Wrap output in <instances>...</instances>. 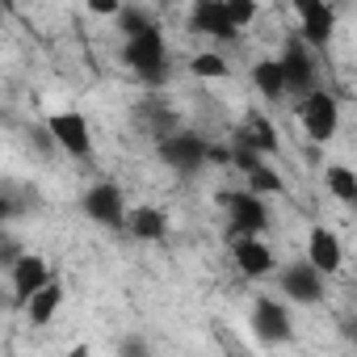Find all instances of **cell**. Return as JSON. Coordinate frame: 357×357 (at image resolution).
I'll use <instances>...</instances> for the list:
<instances>
[{
	"instance_id": "2",
	"label": "cell",
	"mask_w": 357,
	"mask_h": 357,
	"mask_svg": "<svg viewBox=\"0 0 357 357\" xmlns=\"http://www.w3.org/2000/svg\"><path fill=\"white\" fill-rule=\"evenodd\" d=\"M122 59H126V68L143 84H164V76H168V43H164L160 26L147 22V26L130 30L126 34V47H122Z\"/></svg>"
},
{
	"instance_id": "11",
	"label": "cell",
	"mask_w": 357,
	"mask_h": 357,
	"mask_svg": "<svg viewBox=\"0 0 357 357\" xmlns=\"http://www.w3.org/2000/svg\"><path fill=\"white\" fill-rule=\"evenodd\" d=\"M282 290L290 294V303H319L324 298V273L311 261H298L282 273Z\"/></svg>"
},
{
	"instance_id": "4",
	"label": "cell",
	"mask_w": 357,
	"mask_h": 357,
	"mask_svg": "<svg viewBox=\"0 0 357 357\" xmlns=\"http://www.w3.org/2000/svg\"><path fill=\"white\" fill-rule=\"evenodd\" d=\"M298 118H303V130L315 139V143H328L340 126V101L324 89H311L303 93V105H298Z\"/></svg>"
},
{
	"instance_id": "19",
	"label": "cell",
	"mask_w": 357,
	"mask_h": 357,
	"mask_svg": "<svg viewBox=\"0 0 357 357\" xmlns=\"http://www.w3.org/2000/svg\"><path fill=\"white\" fill-rule=\"evenodd\" d=\"M328 190H332L336 202H353V198H357V176H353V168L332 164V168H328Z\"/></svg>"
},
{
	"instance_id": "10",
	"label": "cell",
	"mask_w": 357,
	"mask_h": 357,
	"mask_svg": "<svg viewBox=\"0 0 357 357\" xmlns=\"http://www.w3.org/2000/svg\"><path fill=\"white\" fill-rule=\"evenodd\" d=\"M252 332H257V340H265V344H286L290 340V311L278 303V298H261L257 307H252Z\"/></svg>"
},
{
	"instance_id": "17",
	"label": "cell",
	"mask_w": 357,
	"mask_h": 357,
	"mask_svg": "<svg viewBox=\"0 0 357 357\" xmlns=\"http://www.w3.org/2000/svg\"><path fill=\"white\" fill-rule=\"evenodd\" d=\"M126 227H130V236L135 240H164L168 236V215L164 211H151V206H139V211H130L126 215Z\"/></svg>"
},
{
	"instance_id": "20",
	"label": "cell",
	"mask_w": 357,
	"mask_h": 357,
	"mask_svg": "<svg viewBox=\"0 0 357 357\" xmlns=\"http://www.w3.org/2000/svg\"><path fill=\"white\" fill-rule=\"evenodd\" d=\"M244 176H248V190H252V194H278V190H282V176H278L265 160H257Z\"/></svg>"
},
{
	"instance_id": "21",
	"label": "cell",
	"mask_w": 357,
	"mask_h": 357,
	"mask_svg": "<svg viewBox=\"0 0 357 357\" xmlns=\"http://www.w3.org/2000/svg\"><path fill=\"white\" fill-rule=\"evenodd\" d=\"M190 72H194L198 80H227V76H231V68H227L223 55H198V59L190 63Z\"/></svg>"
},
{
	"instance_id": "14",
	"label": "cell",
	"mask_w": 357,
	"mask_h": 357,
	"mask_svg": "<svg viewBox=\"0 0 357 357\" xmlns=\"http://www.w3.org/2000/svg\"><path fill=\"white\" fill-rule=\"evenodd\" d=\"M236 147H248V151H257V155L278 151V130H273V122H269L265 114L244 118V126H240V135H236Z\"/></svg>"
},
{
	"instance_id": "24",
	"label": "cell",
	"mask_w": 357,
	"mask_h": 357,
	"mask_svg": "<svg viewBox=\"0 0 357 357\" xmlns=\"http://www.w3.org/2000/svg\"><path fill=\"white\" fill-rule=\"evenodd\" d=\"M0 34H5V22H0Z\"/></svg>"
},
{
	"instance_id": "18",
	"label": "cell",
	"mask_w": 357,
	"mask_h": 357,
	"mask_svg": "<svg viewBox=\"0 0 357 357\" xmlns=\"http://www.w3.org/2000/svg\"><path fill=\"white\" fill-rule=\"evenodd\" d=\"M252 84H257V93H261L265 101H282V97H286L282 63H278V59H261V63L252 68Z\"/></svg>"
},
{
	"instance_id": "6",
	"label": "cell",
	"mask_w": 357,
	"mask_h": 357,
	"mask_svg": "<svg viewBox=\"0 0 357 357\" xmlns=\"http://www.w3.org/2000/svg\"><path fill=\"white\" fill-rule=\"evenodd\" d=\"M223 202H227V211H231V231H236V236H261V231L269 227L265 194L240 190V194H227Z\"/></svg>"
},
{
	"instance_id": "9",
	"label": "cell",
	"mask_w": 357,
	"mask_h": 357,
	"mask_svg": "<svg viewBox=\"0 0 357 357\" xmlns=\"http://www.w3.org/2000/svg\"><path fill=\"white\" fill-rule=\"evenodd\" d=\"M290 5L298 9L307 47H328V38L336 30V9L328 5V0H290Z\"/></svg>"
},
{
	"instance_id": "15",
	"label": "cell",
	"mask_w": 357,
	"mask_h": 357,
	"mask_svg": "<svg viewBox=\"0 0 357 357\" xmlns=\"http://www.w3.org/2000/svg\"><path fill=\"white\" fill-rule=\"evenodd\" d=\"M307 261H311L319 273H336V269H340V240H336L332 231L315 227L311 240H307Z\"/></svg>"
},
{
	"instance_id": "16",
	"label": "cell",
	"mask_w": 357,
	"mask_h": 357,
	"mask_svg": "<svg viewBox=\"0 0 357 357\" xmlns=\"http://www.w3.org/2000/svg\"><path fill=\"white\" fill-rule=\"evenodd\" d=\"M59 303H63V286H59L55 278H47V282L26 298V315H30L34 324H51L55 311H59Z\"/></svg>"
},
{
	"instance_id": "3",
	"label": "cell",
	"mask_w": 357,
	"mask_h": 357,
	"mask_svg": "<svg viewBox=\"0 0 357 357\" xmlns=\"http://www.w3.org/2000/svg\"><path fill=\"white\" fill-rule=\"evenodd\" d=\"M155 151H160V160H164L172 172H198V168L206 164L211 143H206L202 135H194V130H168V135H160Z\"/></svg>"
},
{
	"instance_id": "23",
	"label": "cell",
	"mask_w": 357,
	"mask_h": 357,
	"mask_svg": "<svg viewBox=\"0 0 357 357\" xmlns=\"http://www.w3.org/2000/svg\"><path fill=\"white\" fill-rule=\"evenodd\" d=\"M9 215H13V202H9L5 194H0V219H9Z\"/></svg>"
},
{
	"instance_id": "13",
	"label": "cell",
	"mask_w": 357,
	"mask_h": 357,
	"mask_svg": "<svg viewBox=\"0 0 357 357\" xmlns=\"http://www.w3.org/2000/svg\"><path fill=\"white\" fill-rule=\"evenodd\" d=\"M47 278H51V269H47L43 257H17V261H13V303L26 307V298H30Z\"/></svg>"
},
{
	"instance_id": "7",
	"label": "cell",
	"mask_w": 357,
	"mask_h": 357,
	"mask_svg": "<svg viewBox=\"0 0 357 357\" xmlns=\"http://www.w3.org/2000/svg\"><path fill=\"white\" fill-rule=\"evenodd\" d=\"M278 63H282V80H286L290 93H311V89H315V55L307 51V43L290 38V43L282 47Z\"/></svg>"
},
{
	"instance_id": "1",
	"label": "cell",
	"mask_w": 357,
	"mask_h": 357,
	"mask_svg": "<svg viewBox=\"0 0 357 357\" xmlns=\"http://www.w3.org/2000/svg\"><path fill=\"white\" fill-rule=\"evenodd\" d=\"M252 17H257V0H194L190 5V26L219 43L240 38Z\"/></svg>"
},
{
	"instance_id": "12",
	"label": "cell",
	"mask_w": 357,
	"mask_h": 357,
	"mask_svg": "<svg viewBox=\"0 0 357 357\" xmlns=\"http://www.w3.org/2000/svg\"><path fill=\"white\" fill-rule=\"evenodd\" d=\"M236 265H240L244 278H265L273 269V252L261 236H240L236 240Z\"/></svg>"
},
{
	"instance_id": "22",
	"label": "cell",
	"mask_w": 357,
	"mask_h": 357,
	"mask_svg": "<svg viewBox=\"0 0 357 357\" xmlns=\"http://www.w3.org/2000/svg\"><path fill=\"white\" fill-rule=\"evenodd\" d=\"M89 9L101 13V17H114V13L122 9V0H89Z\"/></svg>"
},
{
	"instance_id": "5",
	"label": "cell",
	"mask_w": 357,
	"mask_h": 357,
	"mask_svg": "<svg viewBox=\"0 0 357 357\" xmlns=\"http://www.w3.org/2000/svg\"><path fill=\"white\" fill-rule=\"evenodd\" d=\"M47 135L76 160H89L93 155V135H89V118L76 114V109H63V114H51L47 118Z\"/></svg>"
},
{
	"instance_id": "8",
	"label": "cell",
	"mask_w": 357,
	"mask_h": 357,
	"mask_svg": "<svg viewBox=\"0 0 357 357\" xmlns=\"http://www.w3.org/2000/svg\"><path fill=\"white\" fill-rule=\"evenodd\" d=\"M84 215L93 219V223H101V227H122L126 223V202H122V190L118 185H109V181H101V185H93L89 194H84Z\"/></svg>"
}]
</instances>
